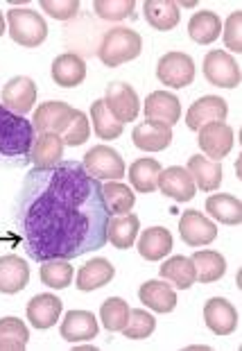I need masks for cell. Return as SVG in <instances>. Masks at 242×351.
<instances>
[{"label":"cell","mask_w":242,"mask_h":351,"mask_svg":"<svg viewBox=\"0 0 242 351\" xmlns=\"http://www.w3.org/2000/svg\"><path fill=\"white\" fill-rule=\"evenodd\" d=\"M204 75L213 86L236 88L242 82V71L238 62L224 50H210L204 57Z\"/></svg>","instance_id":"ba28073f"},{"label":"cell","mask_w":242,"mask_h":351,"mask_svg":"<svg viewBox=\"0 0 242 351\" xmlns=\"http://www.w3.org/2000/svg\"><path fill=\"white\" fill-rule=\"evenodd\" d=\"M7 27H10V36L23 48H36L41 46L48 36V25L41 14H36L25 7H14L7 12Z\"/></svg>","instance_id":"5b68a950"},{"label":"cell","mask_w":242,"mask_h":351,"mask_svg":"<svg viewBox=\"0 0 242 351\" xmlns=\"http://www.w3.org/2000/svg\"><path fill=\"white\" fill-rule=\"evenodd\" d=\"M143 12L147 23L161 32H168L179 23V5L172 0H147L143 5Z\"/></svg>","instance_id":"83f0119b"},{"label":"cell","mask_w":242,"mask_h":351,"mask_svg":"<svg viewBox=\"0 0 242 351\" xmlns=\"http://www.w3.org/2000/svg\"><path fill=\"white\" fill-rule=\"evenodd\" d=\"M41 281L43 286H48L52 290H64L71 286L73 281V267L68 261H45V263L41 265Z\"/></svg>","instance_id":"8d00e7d4"},{"label":"cell","mask_w":242,"mask_h":351,"mask_svg":"<svg viewBox=\"0 0 242 351\" xmlns=\"http://www.w3.org/2000/svg\"><path fill=\"white\" fill-rule=\"evenodd\" d=\"M206 213H210L217 222H222V225H240L242 222V202H240V197L226 195V193L210 195L206 199Z\"/></svg>","instance_id":"1f68e13d"},{"label":"cell","mask_w":242,"mask_h":351,"mask_svg":"<svg viewBox=\"0 0 242 351\" xmlns=\"http://www.w3.org/2000/svg\"><path fill=\"white\" fill-rule=\"evenodd\" d=\"M113 276H116V267H113L107 258H93L77 272L75 286H77L82 293H90V290L107 286Z\"/></svg>","instance_id":"484cf974"},{"label":"cell","mask_w":242,"mask_h":351,"mask_svg":"<svg viewBox=\"0 0 242 351\" xmlns=\"http://www.w3.org/2000/svg\"><path fill=\"white\" fill-rule=\"evenodd\" d=\"M186 170L191 173L195 186L204 193H213L220 189L222 184V166L220 161H210L206 156L202 154H195L188 159V166Z\"/></svg>","instance_id":"44dd1931"},{"label":"cell","mask_w":242,"mask_h":351,"mask_svg":"<svg viewBox=\"0 0 242 351\" xmlns=\"http://www.w3.org/2000/svg\"><path fill=\"white\" fill-rule=\"evenodd\" d=\"M193 265H195V274H197L199 283H213L220 281L224 272H226V261L222 254L210 252V250H199L195 252L193 256Z\"/></svg>","instance_id":"f546056e"},{"label":"cell","mask_w":242,"mask_h":351,"mask_svg":"<svg viewBox=\"0 0 242 351\" xmlns=\"http://www.w3.org/2000/svg\"><path fill=\"white\" fill-rule=\"evenodd\" d=\"M29 281V267L16 254H7L0 258V293L16 295Z\"/></svg>","instance_id":"ffe728a7"},{"label":"cell","mask_w":242,"mask_h":351,"mask_svg":"<svg viewBox=\"0 0 242 351\" xmlns=\"http://www.w3.org/2000/svg\"><path fill=\"white\" fill-rule=\"evenodd\" d=\"M109 211L102 184L82 163L32 170L16 202V227L34 261H71L107 243Z\"/></svg>","instance_id":"6da1fadb"},{"label":"cell","mask_w":242,"mask_h":351,"mask_svg":"<svg viewBox=\"0 0 242 351\" xmlns=\"http://www.w3.org/2000/svg\"><path fill=\"white\" fill-rule=\"evenodd\" d=\"M143 39L138 32H134L130 27H113L102 36L100 48H97V57L104 66L116 69L120 64L132 62L141 55Z\"/></svg>","instance_id":"277c9868"},{"label":"cell","mask_w":242,"mask_h":351,"mask_svg":"<svg viewBox=\"0 0 242 351\" xmlns=\"http://www.w3.org/2000/svg\"><path fill=\"white\" fill-rule=\"evenodd\" d=\"M84 77H86V64L80 55L66 52V55H59L52 62V80L57 82V86L64 88L80 86Z\"/></svg>","instance_id":"603a6c76"},{"label":"cell","mask_w":242,"mask_h":351,"mask_svg":"<svg viewBox=\"0 0 242 351\" xmlns=\"http://www.w3.org/2000/svg\"><path fill=\"white\" fill-rule=\"evenodd\" d=\"M100 326H97V319L93 313L88 311H71L66 313L62 326H59V333L62 338L68 342H84V340H93Z\"/></svg>","instance_id":"ac0fdd59"},{"label":"cell","mask_w":242,"mask_h":351,"mask_svg":"<svg viewBox=\"0 0 242 351\" xmlns=\"http://www.w3.org/2000/svg\"><path fill=\"white\" fill-rule=\"evenodd\" d=\"M41 7L55 21H71L80 12V0H43Z\"/></svg>","instance_id":"b9f144b4"},{"label":"cell","mask_w":242,"mask_h":351,"mask_svg":"<svg viewBox=\"0 0 242 351\" xmlns=\"http://www.w3.org/2000/svg\"><path fill=\"white\" fill-rule=\"evenodd\" d=\"M224 29V43L226 48L233 50V52H242V12H233L229 19H226V23L222 25Z\"/></svg>","instance_id":"60d3db41"},{"label":"cell","mask_w":242,"mask_h":351,"mask_svg":"<svg viewBox=\"0 0 242 351\" xmlns=\"http://www.w3.org/2000/svg\"><path fill=\"white\" fill-rule=\"evenodd\" d=\"M100 317L107 331H123V326L127 324V317H130V304L125 300H120V297H109V300L102 304Z\"/></svg>","instance_id":"74e56055"},{"label":"cell","mask_w":242,"mask_h":351,"mask_svg":"<svg viewBox=\"0 0 242 351\" xmlns=\"http://www.w3.org/2000/svg\"><path fill=\"white\" fill-rule=\"evenodd\" d=\"M29 331L19 317L0 319V351H23L27 347Z\"/></svg>","instance_id":"e575fe53"},{"label":"cell","mask_w":242,"mask_h":351,"mask_svg":"<svg viewBox=\"0 0 242 351\" xmlns=\"http://www.w3.org/2000/svg\"><path fill=\"white\" fill-rule=\"evenodd\" d=\"M154 328H156V319L147 311L134 308L130 311V317H127V324L123 326V333L130 340H145L154 333Z\"/></svg>","instance_id":"f35d334b"},{"label":"cell","mask_w":242,"mask_h":351,"mask_svg":"<svg viewBox=\"0 0 242 351\" xmlns=\"http://www.w3.org/2000/svg\"><path fill=\"white\" fill-rule=\"evenodd\" d=\"M172 252V234L165 227H149L138 238V254L145 261H161Z\"/></svg>","instance_id":"d4e9b609"},{"label":"cell","mask_w":242,"mask_h":351,"mask_svg":"<svg viewBox=\"0 0 242 351\" xmlns=\"http://www.w3.org/2000/svg\"><path fill=\"white\" fill-rule=\"evenodd\" d=\"M82 168H84L93 179H97V182H102V179H107V182H118L120 177H125L123 156H120L109 145L90 147V150L86 152V156H84Z\"/></svg>","instance_id":"8992f818"},{"label":"cell","mask_w":242,"mask_h":351,"mask_svg":"<svg viewBox=\"0 0 242 351\" xmlns=\"http://www.w3.org/2000/svg\"><path fill=\"white\" fill-rule=\"evenodd\" d=\"M161 272V279L170 281L172 286H177L179 290H188L197 281V274H195V265L188 256H172L165 263L158 267Z\"/></svg>","instance_id":"4dcf8cb0"},{"label":"cell","mask_w":242,"mask_h":351,"mask_svg":"<svg viewBox=\"0 0 242 351\" xmlns=\"http://www.w3.org/2000/svg\"><path fill=\"white\" fill-rule=\"evenodd\" d=\"M138 297H141V304H145L147 308H152L156 313H170V311H175V306H177L175 288L165 279L163 281L154 279V281L143 283L138 290Z\"/></svg>","instance_id":"cb8c5ba5"},{"label":"cell","mask_w":242,"mask_h":351,"mask_svg":"<svg viewBox=\"0 0 242 351\" xmlns=\"http://www.w3.org/2000/svg\"><path fill=\"white\" fill-rule=\"evenodd\" d=\"M158 189L165 197L175 199V202H191L195 197V186L191 173L181 166H172V168H165L161 170L158 175Z\"/></svg>","instance_id":"9a60e30c"},{"label":"cell","mask_w":242,"mask_h":351,"mask_svg":"<svg viewBox=\"0 0 242 351\" xmlns=\"http://www.w3.org/2000/svg\"><path fill=\"white\" fill-rule=\"evenodd\" d=\"M222 32V21L217 14L213 12H197L193 14L191 23H188V34L195 43H202V46H208L220 39Z\"/></svg>","instance_id":"f1b7e54d"},{"label":"cell","mask_w":242,"mask_h":351,"mask_svg":"<svg viewBox=\"0 0 242 351\" xmlns=\"http://www.w3.org/2000/svg\"><path fill=\"white\" fill-rule=\"evenodd\" d=\"M102 199L107 206L109 215H125L132 213V208L136 204V195L130 186L120 184V182H109L102 184Z\"/></svg>","instance_id":"d6a6232c"},{"label":"cell","mask_w":242,"mask_h":351,"mask_svg":"<svg viewBox=\"0 0 242 351\" xmlns=\"http://www.w3.org/2000/svg\"><path fill=\"white\" fill-rule=\"evenodd\" d=\"M90 121H93V130L102 141H113L123 134V123H118L111 116V111L107 109L104 100H95L90 107Z\"/></svg>","instance_id":"d590c367"},{"label":"cell","mask_w":242,"mask_h":351,"mask_svg":"<svg viewBox=\"0 0 242 351\" xmlns=\"http://www.w3.org/2000/svg\"><path fill=\"white\" fill-rule=\"evenodd\" d=\"M34 136V127L25 121V116L14 114L0 104V170L29 163Z\"/></svg>","instance_id":"3957f363"},{"label":"cell","mask_w":242,"mask_h":351,"mask_svg":"<svg viewBox=\"0 0 242 351\" xmlns=\"http://www.w3.org/2000/svg\"><path fill=\"white\" fill-rule=\"evenodd\" d=\"M179 234L181 241L191 247H202V245L213 243L217 238V227L215 222H210L206 215L199 211H186L179 220Z\"/></svg>","instance_id":"4fadbf2b"},{"label":"cell","mask_w":242,"mask_h":351,"mask_svg":"<svg viewBox=\"0 0 242 351\" xmlns=\"http://www.w3.org/2000/svg\"><path fill=\"white\" fill-rule=\"evenodd\" d=\"M226 114H229V104L222 100L220 95H204L197 102L188 109L186 114V125L188 130L199 132L204 125L208 123H224Z\"/></svg>","instance_id":"7c38bea8"},{"label":"cell","mask_w":242,"mask_h":351,"mask_svg":"<svg viewBox=\"0 0 242 351\" xmlns=\"http://www.w3.org/2000/svg\"><path fill=\"white\" fill-rule=\"evenodd\" d=\"M64 304L57 295L41 293L29 300L27 304V319L34 328H50L57 324L59 315H62Z\"/></svg>","instance_id":"d6986e66"},{"label":"cell","mask_w":242,"mask_h":351,"mask_svg":"<svg viewBox=\"0 0 242 351\" xmlns=\"http://www.w3.org/2000/svg\"><path fill=\"white\" fill-rule=\"evenodd\" d=\"M161 163L156 159H138L130 168V182L138 193H154L158 189V175H161Z\"/></svg>","instance_id":"836d02e7"},{"label":"cell","mask_w":242,"mask_h":351,"mask_svg":"<svg viewBox=\"0 0 242 351\" xmlns=\"http://www.w3.org/2000/svg\"><path fill=\"white\" fill-rule=\"evenodd\" d=\"M204 322L217 335H229L238 326V311L224 297H213L204 304Z\"/></svg>","instance_id":"2e32d148"},{"label":"cell","mask_w":242,"mask_h":351,"mask_svg":"<svg viewBox=\"0 0 242 351\" xmlns=\"http://www.w3.org/2000/svg\"><path fill=\"white\" fill-rule=\"evenodd\" d=\"M141 229V220L136 218L134 213H125V215H116V218H109L107 225V241L116 250H130L136 243V236H138Z\"/></svg>","instance_id":"4316f807"},{"label":"cell","mask_w":242,"mask_h":351,"mask_svg":"<svg viewBox=\"0 0 242 351\" xmlns=\"http://www.w3.org/2000/svg\"><path fill=\"white\" fill-rule=\"evenodd\" d=\"M156 77L165 86L184 88L195 80V62L186 52H165L156 64Z\"/></svg>","instance_id":"52a82bcc"},{"label":"cell","mask_w":242,"mask_h":351,"mask_svg":"<svg viewBox=\"0 0 242 351\" xmlns=\"http://www.w3.org/2000/svg\"><path fill=\"white\" fill-rule=\"evenodd\" d=\"M199 147L210 161H220L233 147V130L226 123H208L199 130Z\"/></svg>","instance_id":"8fae6325"},{"label":"cell","mask_w":242,"mask_h":351,"mask_svg":"<svg viewBox=\"0 0 242 351\" xmlns=\"http://www.w3.org/2000/svg\"><path fill=\"white\" fill-rule=\"evenodd\" d=\"M62 154H64L62 136L50 134V132H43V134H36L34 136L29 163H34L36 170H50V168H55L57 163H62Z\"/></svg>","instance_id":"e0dca14e"},{"label":"cell","mask_w":242,"mask_h":351,"mask_svg":"<svg viewBox=\"0 0 242 351\" xmlns=\"http://www.w3.org/2000/svg\"><path fill=\"white\" fill-rule=\"evenodd\" d=\"M181 118V104L175 93L154 91L145 100V121L172 127Z\"/></svg>","instance_id":"5bb4252c"},{"label":"cell","mask_w":242,"mask_h":351,"mask_svg":"<svg viewBox=\"0 0 242 351\" xmlns=\"http://www.w3.org/2000/svg\"><path fill=\"white\" fill-rule=\"evenodd\" d=\"M5 27H7V23H5V19H3V12H0V36L5 34Z\"/></svg>","instance_id":"7bdbcfd3"},{"label":"cell","mask_w":242,"mask_h":351,"mask_svg":"<svg viewBox=\"0 0 242 351\" xmlns=\"http://www.w3.org/2000/svg\"><path fill=\"white\" fill-rule=\"evenodd\" d=\"M32 127L34 134H43V132L57 134V136H62L64 145H73V147L86 143L90 134L86 114H82L80 109H73L71 104L59 100L41 104L32 116Z\"/></svg>","instance_id":"7a4b0ae2"},{"label":"cell","mask_w":242,"mask_h":351,"mask_svg":"<svg viewBox=\"0 0 242 351\" xmlns=\"http://www.w3.org/2000/svg\"><path fill=\"white\" fill-rule=\"evenodd\" d=\"M0 98H3L5 109H10L19 116H25L32 111L36 102V84L25 75L14 77L3 86V95Z\"/></svg>","instance_id":"30bf717a"},{"label":"cell","mask_w":242,"mask_h":351,"mask_svg":"<svg viewBox=\"0 0 242 351\" xmlns=\"http://www.w3.org/2000/svg\"><path fill=\"white\" fill-rule=\"evenodd\" d=\"M95 14L104 21H125L134 14V0H95Z\"/></svg>","instance_id":"ab89813d"},{"label":"cell","mask_w":242,"mask_h":351,"mask_svg":"<svg viewBox=\"0 0 242 351\" xmlns=\"http://www.w3.org/2000/svg\"><path fill=\"white\" fill-rule=\"evenodd\" d=\"M104 104L111 111V116L116 118L118 123H132L136 116H138V95L130 86V84H109L107 93H104Z\"/></svg>","instance_id":"9c48e42d"},{"label":"cell","mask_w":242,"mask_h":351,"mask_svg":"<svg viewBox=\"0 0 242 351\" xmlns=\"http://www.w3.org/2000/svg\"><path fill=\"white\" fill-rule=\"evenodd\" d=\"M132 141L138 150L145 152H161L172 143V127L158 125V123H141L134 127Z\"/></svg>","instance_id":"7402d4cb"}]
</instances>
